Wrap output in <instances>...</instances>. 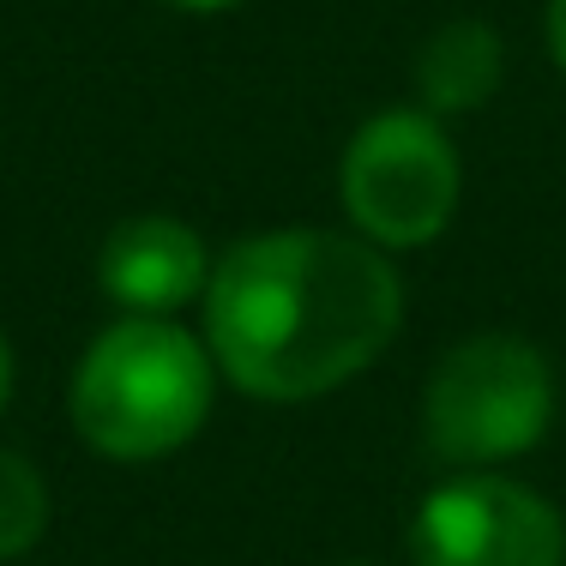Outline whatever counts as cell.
Here are the masks:
<instances>
[{
  "instance_id": "9",
  "label": "cell",
  "mask_w": 566,
  "mask_h": 566,
  "mask_svg": "<svg viewBox=\"0 0 566 566\" xmlns=\"http://www.w3.org/2000/svg\"><path fill=\"white\" fill-rule=\"evenodd\" d=\"M548 55L566 73V0H548Z\"/></svg>"
},
{
  "instance_id": "7",
  "label": "cell",
  "mask_w": 566,
  "mask_h": 566,
  "mask_svg": "<svg viewBox=\"0 0 566 566\" xmlns=\"http://www.w3.org/2000/svg\"><path fill=\"white\" fill-rule=\"evenodd\" d=\"M506 78V49L501 31L482 19H452L416 55V91H422L428 115H476L482 103H494Z\"/></svg>"
},
{
  "instance_id": "1",
  "label": "cell",
  "mask_w": 566,
  "mask_h": 566,
  "mask_svg": "<svg viewBox=\"0 0 566 566\" xmlns=\"http://www.w3.org/2000/svg\"><path fill=\"white\" fill-rule=\"evenodd\" d=\"M403 326L392 253L361 235L290 223L235 241L206 283V349L265 403H307L356 380Z\"/></svg>"
},
{
  "instance_id": "4",
  "label": "cell",
  "mask_w": 566,
  "mask_h": 566,
  "mask_svg": "<svg viewBox=\"0 0 566 566\" xmlns=\"http://www.w3.org/2000/svg\"><path fill=\"white\" fill-rule=\"evenodd\" d=\"M338 181L356 235L380 253H403L447 235L458 193H464V164L440 115L386 109L361 120L356 139L344 145Z\"/></svg>"
},
{
  "instance_id": "2",
  "label": "cell",
  "mask_w": 566,
  "mask_h": 566,
  "mask_svg": "<svg viewBox=\"0 0 566 566\" xmlns=\"http://www.w3.org/2000/svg\"><path fill=\"white\" fill-rule=\"evenodd\" d=\"M218 361L206 338H193L175 319H115L109 332L85 344L66 386V410L91 452L115 464L169 458L206 428Z\"/></svg>"
},
{
  "instance_id": "11",
  "label": "cell",
  "mask_w": 566,
  "mask_h": 566,
  "mask_svg": "<svg viewBox=\"0 0 566 566\" xmlns=\"http://www.w3.org/2000/svg\"><path fill=\"white\" fill-rule=\"evenodd\" d=\"M12 398V349H7V332H0V410Z\"/></svg>"
},
{
  "instance_id": "5",
  "label": "cell",
  "mask_w": 566,
  "mask_h": 566,
  "mask_svg": "<svg viewBox=\"0 0 566 566\" xmlns=\"http://www.w3.org/2000/svg\"><path fill=\"white\" fill-rule=\"evenodd\" d=\"M416 566H566V518L512 476L470 470L416 506Z\"/></svg>"
},
{
  "instance_id": "6",
  "label": "cell",
  "mask_w": 566,
  "mask_h": 566,
  "mask_svg": "<svg viewBox=\"0 0 566 566\" xmlns=\"http://www.w3.org/2000/svg\"><path fill=\"white\" fill-rule=\"evenodd\" d=\"M97 277L115 307L139 319H169L193 295H206L211 260L193 223L181 218H120L97 248Z\"/></svg>"
},
{
  "instance_id": "8",
  "label": "cell",
  "mask_w": 566,
  "mask_h": 566,
  "mask_svg": "<svg viewBox=\"0 0 566 566\" xmlns=\"http://www.w3.org/2000/svg\"><path fill=\"white\" fill-rule=\"evenodd\" d=\"M49 531V482L24 452L0 447V560H19Z\"/></svg>"
},
{
  "instance_id": "10",
  "label": "cell",
  "mask_w": 566,
  "mask_h": 566,
  "mask_svg": "<svg viewBox=\"0 0 566 566\" xmlns=\"http://www.w3.org/2000/svg\"><path fill=\"white\" fill-rule=\"evenodd\" d=\"M164 7H175V12H229V7H241V0H164Z\"/></svg>"
},
{
  "instance_id": "12",
  "label": "cell",
  "mask_w": 566,
  "mask_h": 566,
  "mask_svg": "<svg viewBox=\"0 0 566 566\" xmlns=\"http://www.w3.org/2000/svg\"><path fill=\"white\" fill-rule=\"evenodd\" d=\"M344 566H361V560H344Z\"/></svg>"
},
{
  "instance_id": "3",
  "label": "cell",
  "mask_w": 566,
  "mask_h": 566,
  "mask_svg": "<svg viewBox=\"0 0 566 566\" xmlns=\"http://www.w3.org/2000/svg\"><path fill=\"white\" fill-rule=\"evenodd\" d=\"M555 368L512 332H476L434 361L422 392V440L458 470H489L543 447L555 422Z\"/></svg>"
}]
</instances>
